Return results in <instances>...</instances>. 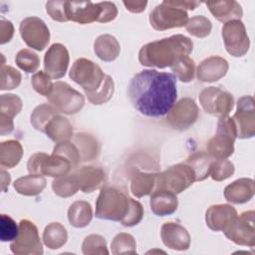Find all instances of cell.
Instances as JSON below:
<instances>
[{"instance_id": "6da1fadb", "label": "cell", "mask_w": 255, "mask_h": 255, "mask_svg": "<svg viewBox=\"0 0 255 255\" xmlns=\"http://www.w3.org/2000/svg\"><path fill=\"white\" fill-rule=\"evenodd\" d=\"M128 97L141 115L162 117L170 111L177 99L176 78L170 73L142 70L131 78Z\"/></svg>"}, {"instance_id": "7a4b0ae2", "label": "cell", "mask_w": 255, "mask_h": 255, "mask_svg": "<svg viewBox=\"0 0 255 255\" xmlns=\"http://www.w3.org/2000/svg\"><path fill=\"white\" fill-rule=\"evenodd\" d=\"M96 217L118 221L124 226L137 225L143 217L140 202L114 186H103L96 201Z\"/></svg>"}, {"instance_id": "3957f363", "label": "cell", "mask_w": 255, "mask_h": 255, "mask_svg": "<svg viewBox=\"0 0 255 255\" xmlns=\"http://www.w3.org/2000/svg\"><path fill=\"white\" fill-rule=\"evenodd\" d=\"M192 49V40L176 34L143 45L138 52V61L145 67L164 69L170 67L179 57L191 54Z\"/></svg>"}, {"instance_id": "277c9868", "label": "cell", "mask_w": 255, "mask_h": 255, "mask_svg": "<svg viewBox=\"0 0 255 255\" xmlns=\"http://www.w3.org/2000/svg\"><path fill=\"white\" fill-rule=\"evenodd\" d=\"M117 16L118 8L110 1L100 3L67 1L68 21L79 24H90L93 22L108 23L115 20Z\"/></svg>"}, {"instance_id": "5b68a950", "label": "cell", "mask_w": 255, "mask_h": 255, "mask_svg": "<svg viewBox=\"0 0 255 255\" xmlns=\"http://www.w3.org/2000/svg\"><path fill=\"white\" fill-rule=\"evenodd\" d=\"M194 181L195 175L191 167L185 162L177 163L157 172L155 189H165L178 194L191 186Z\"/></svg>"}, {"instance_id": "8992f818", "label": "cell", "mask_w": 255, "mask_h": 255, "mask_svg": "<svg viewBox=\"0 0 255 255\" xmlns=\"http://www.w3.org/2000/svg\"><path fill=\"white\" fill-rule=\"evenodd\" d=\"M47 99L59 113L65 115H75L85 105L84 96L69 84L61 81L54 83L53 89L47 96Z\"/></svg>"}, {"instance_id": "52a82bcc", "label": "cell", "mask_w": 255, "mask_h": 255, "mask_svg": "<svg viewBox=\"0 0 255 255\" xmlns=\"http://www.w3.org/2000/svg\"><path fill=\"white\" fill-rule=\"evenodd\" d=\"M69 76L83 88L85 94L97 91L106 77L99 65L86 58H79L74 62Z\"/></svg>"}, {"instance_id": "ba28073f", "label": "cell", "mask_w": 255, "mask_h": 255, "mask_svg": "<svg viewBox=\"0 0 255 255\" xmlns=\"http://www.w3.org/2000/svg\"><path fill=\"white\" fill-rule=\"evenodd\" d=\"M187 21V12L169 4L167 0H164L159 5L155 6L149 14L150 26L156 31L180 28L185 26Z\"/></svg>"}, {"instance_id": "9c48e42d", "label": "cell", "mask_w": 255, "mask_h": 255, "mask_svg": "<svg viewBox=\"0 0 255 255\" xmlns=\"http://www.w3.org/2000/svg\"><path fill=\"white\" fill-rule=\"evenodd\" d=\"M225 236L240 246H255V212L248 210L237 215L223 231Z\"/></svg>"}, {"instance_id": "30bf717a", "label": "cell", "mask_w": 255, "mask_h": 255, "mask_svg": "<svg viewBox=\"0 0 255 255\" xmlns=\"http://www.w3.org/2000/svg\"><path fill=\"white\" fill-rule=\"evenodd\" d=\"M10 249L17 255H41L43 246L37 226L28 219L19 222L18 236L11 241Z\"/></svg>"}, {"instance_id": "8fae6325", "label": "cell", "mask_w": 255, "mask_h": 255, "mask_svg": "<svg viewBox=\"0 0 255 255\" xmlns=\"http://www.w3.org/2000/svg\"><path fill=\"white\" fill-rule=\"evenodd\" d=\"M199 103L206 114L215 117H225L234 107L233 96L217 87L204 88L198 96Z\"/></svg>"}, {"instance_id": "7c38bea8", "label": "cell", "mask_w": 255, "mask_h": 255, "mask_svg": "<svg viewBox=\"0 0 255 255\" xmlns=\"http://www.w3.org/2000/svg\"><path fill=\"white\" fill-rule=\"evenodd\" d=\"M222 38L227 53L233 57H242L249 50L250 40L241 20L226 22L222 27Z\"/></svg>"}, {"instance_id": "4fadbf2b", "label": "cell", "mask_w": 255, "mask_h": 255, "mask_svg": "<svg viewBox=\"0 0 255 255\" xmlns=\"http://www.w3.org/2000/svg\"><path fill=\"white\" fill-rule=\"evenodd\" d=\"M25 44L37 51H43L50 42V31L46 23L35 16L23 19L19 26Z\"/></svg>"}, {"instance_id": "5bb4252c", "label": "cell", "mask_w": 255, "mask_h": 255, "mask_svg": "<svg viewBox=\"0 0 255 255\" xmlns=\"http://www.w3.org/2000/svg\"><path fill=\"white\" fill-rule=\"evenodd\" d=\"M232 121L236 128V136L245 139L255 134V108L251 96H243L237 102V110Z\"/></svg>"}, {"instance_id": "9a60e30c", "label": "cell", "mask_w": 255, "mask_h": 255, "mask_svg": "<svg viewBox=\"0 0 255 255\" xmlns=\"http://www.w3.org/2000/svg\"><path fill=\"white\" fill-rule=\"evenodd\" d=\"M198 115L195 102L190 98H182L166 114V122L173 129L185 130L197 121Z\"/></svg>"}, {"instance_id": "2e32d148", "label": "cell", "mask_w": 255, "mask_h": 255, "mask_svg": "<svg viewBox=\"0 0 255 255\" xmlns=\"http://www.w3.org/2000/svg\"><path fill=\"white\" fill-rule=\"evenodd\" d=\"M70 62L69 52L61 43L51 45L44 56V72L51 79H61L65 76Z\"/></svg>"}, {"instance_id": "e0dca14e", "label": "cell", "mask_w": 255, "mask_h": 255, "mask_svg": "<svg viewBox=\"0 0 255 255\" xmlns=\"http://www.w3.org/2000/svg\"><path fill=\"white\" fill-rule=\"evenodd\" d=\"M160 237L163 244L173 250L184 251L190 246L188 231L178 223L165 222L160 228Z\"/></svg>"}, {"instance_id": "ac0fdd59", "label": "cell", "mask_w": 255, "mask_h": 255, "mask_svg": "<svg viewBox=\"0 0 255 255\" xmlns=\"http://www.w3.org/2000/svg\"><path fill=\"white\" fill-rule=\"evenodd\" d=\"M228 68V62L224 58L210 56L198 65L196 77L202 83L216 82L226 75Z\"/></svg>"}, {"instance_id": "d6986e66", "label": "cell", "mask_w": 255, "mask_h": 255, "mask_svg": "<svg viewBox=\"0 0 255 255\" xmlns=\"http://www.w3.org/2000/svg\"><path fill=\"white\" fill-rule=\"evenodd\" d=\"M236 209L229 204H214L205 212V222L212 231H224L237 216Z\"/></svg>"}, {"instance_id": "ffe728a7", "label": "cell", "mask_w": 255, "mask_h": 255, "mask_svg": "<svg viewBox=\"0 0 255 255\" xmlns=\"http://www.w3.org/2000/svg\"><path fill=\"white\" fill-rule=\"evenodd\" d=\"M79 182L80 190L84 193H91L103 186L107 179L103 168L94 165H84L73 172Z\"/></svg>"}, {"instance_id": "44dd1931", "label": "cell", "mask_w": 255, "mask_h": 255, "mask_svg": "<svg viewBox=\"0 0 255 255\" xmlns=\"http://www.w3.org/2000/svg\"><path fill=\"white\" fill-rule=\"evenodd\" d=\"M255 183L251 178H239L224 188V197L233 204H243L252 199Z\"/></svg>"}, {"instance_id": "7402d4cb", "label": "cell", "mask_w": 255, "mask_h": 255, "mask_svg": "<svg viewBox=\"0 0 255 255\" xmlns=\"http://www.w3.org/2000/svg\"><path fill=\"white\" fill-rule=\"evenodd\" d=\"M150 209L157 216H166L174 213L178 206L176 194L165 189H154L150 195Z\"/></svg>"}, {"instance_id": "603a6c76", "label": "cell", "mask_w": 255, "mask_h": 255, "mask_svg": "<svg viewBox=\"0 0 255 255\" xmlns=\"http://www.w3.org/2000/svg\"><path fill=\"white\" fill-rule=\"evenodd\" d=\"M208 10L218 21L226 23L232 20H240L243 10L240 4L234 0L205 2Z\"/></svg>"}, {"instance_id": "cb8c5ba5", "label": "cell", "mask_w": 255, "mask_h": 255, "mask_svg": "<svg viewBox=\"0 0 255 255\" xmlns=\"http://www.w3.org/2000/svg\"><path fill=\"white\" fill-rule=\"evenodd\" d=\"M157 172H146L134 169L130 174V191L137 197H143L155 189Z\"/></svg>"}, {"instance_id": "d4e9b609", "label": "cell", "mask_w": 255, "mask_h": 255, "mask_svg": "<svg viewBox=\"0 0 255 255\" xmlns=\"http://www.w3.org/2000/svg\"><path fill=\"white\" fill-rule=\"evenodd\" d=\"M44 133L56 143L70 140L73 134V127L69 120L59 114L56 115L47 125Z\"/></svg>"}, {"instance_id": "484cf974", "label": "cell", "mask_w": 255, "mask_h": 255, "mask_svg": "<svg viewBox=\"0 0 255 255\" xmlns=\"http://www.w3.org/2000/svg\"><path fill=\"white\" fill-rule=\"evenodd\" d=\"M235 137L216 131V134L207 142V152L215 159L227 158L234 152Z\"/></svg>"}, {"instance_id": "4316f807", "label": "cell", "mask_w": 255, "mask_h": 255, "mask_svg": "<svg viewBox=\"0 0 255 255\" xmlns=\"http://www.w3.org/2000/svg\"><path fill=\"white\" fill-rule=\"evenodd\" d=\"M94 51L99 59L104 62L115 61L121 52L119 41L110 34L99 36L94 43Z\"/></svg>"}, {"instance_id": "83f0119b", "label": "cell", "mask_w": 255, "mask_h": 255, "mask_svg": "<svg viewBox=\"0 0 255 255\" xmlns=\"http://www.w3.org/2000/svg\"><path fill=\"white\" fill-rule=\"evenodd\" d=\"M73 142L79 150L81 161H92L99 156L100 144L91 133L78 132L73 136Z\"/></svg>"}, {"instance_id": "f1b7e54d", "label": "cell", "mask_w": 255, "mask_h": 255, "mask_svg": "<svg viewBox=\"0 0 255 255\" xmlns=\"http://www.w3.org/2000/svg\"><path fill=\"white\" fill-rule=\"evenodd\" d=\"M214 160L215 158L207 151H197L190 154L186 158L185 163L193 170L195 181H202L209 176Z\"/></svg>"}, {"instance_id": "f546056e", "label": "cell", "mask_w": 255, "mask_h": 255, "mask_svg": "<svg viewBox=\"0 0 255 255\" xmlns=\"http://www.w3.org/2000/svg\"><path fill=\"white\" fill-rule=\"evenodd\" d=\"M93 218V208L88 201L77 200L68 209V219L72 226L84 228L90 224Z\"/></svg>"}, {"instance_id": "4dcf8cb0", "label": "cell", "mask_w": 255, "mask_h": 255, "mask_svg": "<svg viewBox=\"0 0 255 255\" xmlns=\"http://www.w3.org/2000/svg\"><path fill=\"white\" fill-rule=\"evenodd\" d=\"M71 169H73L72 164L67 158L62 155L52 153L51 155H46L41 167V175L61 177L69 174Z\"/></svg>"}, {"instance_id": "1f68e13d", "label": "cell", "mask_w": 255, "mask_h": 255, "mask_svg": "<svg viewBox=\"0 0 255 255\" xmlns=\"http://www.w3.org/2000/svg\"><path fill=\"white\" fill-rule=\"evenodd\" d=\"M23 147L19 140L8 139L0 144V165L2 168H13L21 160Z\"/></svg>"}, {"instance_id": "d6a6232c", "label": "cell", "mask_w": 255, "mask_h": 255, "mask_svg": "<svg viewBox=\"0 0 255 255\" xmlns=\"http://www.w3.org/2000/svg\"><path fill=\"white\" fill-rule=\"evenodd\" d=\"M46 183V179L43 175L29 174L16 179L13 186L19 194L25 196H35L44 190Z\"/></svg>"}, {"instance_id": "836d02e7", "label": "cell", "mask_w": 255, "mask_h": 255, "mask_svg": "<svg viewBox=\"0 0 255 255\" xmlns=\"http://www.w3.org/2000/svg\"><path fill=\"white\" fill-rule=\"evenodd\" d=\"M68 239L67 229L60 222H52L48 224L43 232L44 244L50 249L61 248Z\"/></svg>"}, {"instance_id": "e575fe53", "label": "cell", "mask_w": 255, "mask_h": 255, "mask_svg": "<svg viewBox=\"0 0 255 255\" xmlns=\"http://www.w3.org/2000/svg\"><path fill=\"white\" fill-rule=\"evenodd\" d=\"M58 111L49 104H42L39 105L34 109V111L31 114L30 122L33 128L39 131L44 132L47 125L49 122L58 115Z\"/></svg>"}, {"instance_id": "d590c367", "label": "cell", "mask_w": 255, "mask_h": 255, "mask_svg": "<svg viewBox=\"0 0 255 255\" xmlns=\"http://www.w3.org/2000/svg\"><path fill=\"white\" fill-rule=\"evenodd\" d=\"M52 188L54 193L62 198L73 196L80 189L78 179L74 173L57 177L52 182Z\"/></svg>"}, {"instance_id": "8d00e7d4", "label": "cell", "mask_w": 255, "mask_h": 255, "mask_svg": "<svg viewBox=\"0 0 255 255\" xmlns=\"http://www.w3.org/2000/svg\"><path fill=\"white\" fill-rule=\"evenodd\" d=\"M171 72L182 83L191 82L194 79L195 63L188 56L179 57L171 66Z\"/></svg>"}, {"instance_id": "74e56055", "label": "cell", "mask_w": 255, "mask_h": 255, "mask_svg": "<svg viewBox=\"0 0 255 255\" xmlns=\"http://www.w3.org/2000/svg\"><path fill=\"white\" fill-rule=\"evenodd\" d=\"M22 100L14 94H3L0 97V117L13 120L22 110Z\"/></svg>"}, {"instance_id": "f35d334b", "label": "cell", "mask_w": 255, "mask_h": 255, "mask_svg": "<svg viewBox=\"0 0 255 255\" xmlns=\"http://www.w3.org/2000/svg\"><path fill=\"white\" fill-rule=\"evenodd\" d=\"M112 253L115 255L119 254H135L136 253V242L132 235L129 233L122 232L116 235L111 243Z\"/></svg>"}, {"instance_id": "ab89813d", "label": "cell", "mask_w": 255, "mask_h": 255, "mask_svg": "<svg viewBox=\"0 0 255 255\" xmlns=\"http://www.w3.org/2000/svg\"><path fill=\"white\" fill-rule=\"evenodd\" d=\"M114 91H115L114 80L110 75H106L102 86L97 91L86 94V96L93 105L98 106V105H103L109 102L114 95Z\"/></svg>"}, {"instance_id": "60d3db41", "label": "cell", "mask_w": 255, "mask_h": 255, "mask_svg": "<svg viewBox=\"0 0 255 255\" xmlns=\"http://www.w3.org/2000/svg\"><path fill=\"white\" fill-rule=\"evenodd\" d=\"M186 31L196 38L207 37L212 29V24L208 18L202 15H196L188 19L185 24Z\"/></svg>"}, {"instance_id": "b9f144b4", "label": "cell", "mask_w": 255, "mask_h": 255, "mask_svg": "<svg viewBox=\"0 0 255 255\" xmlns=\"http://www.w3.org/2000/svg\"><path fill=\"white\" fill-rule=\"evenodd\" d=\"M82 252L85 255H108L107 241L99 234H90L83 241Z\"/></svg>"}, {"instance_id": "7bdbcfd3", "label": "cell", "mask_w": 255, "mask_h": 255, "mask_svg": "<svg viewBox=\"0 0 255 255\" xmlns=\"http://www.w3.org/2000/svg\"><path fill=\"white\" fill-rule=\"evenodd\" d=\"M15 62L16 65L26 73H34L40 66L39 56L29 49L20 50L16 54Z\"/></svg>"}, {"instance_id": "ee69618b", "label": "cell", "mask_w": 255, "mask_h": 255, "mask_svg": "<svg viewBox=\"0 0 255 255\" xmlns=\"http://www.w3.org/2000/svg\"><path fill=\"white\" fill-rule=\"evenodd\" d=\"M53 153L62 155L65 158H67L71 162L73 169H76L79 163L81 162V156H80L79 150L75 145V143L70 140L57 143L53 149Z\"/></svg>"}, {"instance_id": "f6af8a7d", "label": "cell", "mask_w": 255, "mask_h": 255, "mask_svg": "<svg viewBox=\"0 0 255 255\" xmlns=\"http://www.w3.org/2000/svg\"><path fill=\"white\" fill-rule=\"evenodd\" d=\"M21 73L8 65H1V91H8L17 88L21 83Z\"/></svg>"}, {"instance_id": "bcb514c9", "label": "cell", "mask_w": 255, "mask_h": 255, "mask_svg": "<svg viewBox=\"0 0 255 255\" xmlns=\"http://www.w3.org/2000/svg\"><path fill=\"white\" fill-rule=\"evenodd\" d=\"M234 170V164L230 160L226 158H220L214 160L209 175L215 181H223L232 176Z\"/></svg>"}, {"instance_id": "7dc6e473", "label": "cell", "mask_w": 255, "mask_h": 255, "mask_svg": "<svg viewBox=\"0 0 255 255\" xmlns=\"http://www.w3.org/2000/svg\"><path fill=\"white\" fill-rule=\"evenodd\" d=\"M19 233V225L6 214H1L0 219V239L3 242L13 241Z\"/></svg>"}, {"instance_id": "c3c4849f", "label": "cell", "mask_w": 255, "mask_h": 255, "mask_svg": "<svg viewBox=\"0 0 255 255\" xmlns=\"http://www.w3.org/2000/svg\"><path fill=\"white\" fill-rule=\"evenodd\" d=\"M31 84L33 89L42 96H48L52 89L54 83H52L51 78L43 71L35 73L31 78Z\"/></svg>"}, {"instance_id": "681fc988", "label": "cell", "mask_w": 255, "mask_h": 255, "mask_svg": "<svg viewBox=\"0 0 255 255\" xmlns=\"http://www.w3.org/2000/svg\"><path fill=\"white\" fill-rule=\"evenodd\" d=\"M48 15L55 21L67 22V1H48L46 3Z\"/></svg>"}, {"instance_id": "f907efd6", "label": "cell", "mask_w": 255, "mask_h": 255, "mask_svg": "<svg viewBox=\"0 0 255 255\" xmlns=\"http://www.w3.org/2000/svg\"><path fill=\"white\" fill-rule=\"evenodd\" d=\"M46 155L45 152H36L30 156L27 162V169L30 174L41 175V167Z\"/></svg>"}, {"instance_id": "816d5d0a", "label": "cell", "mask_w": 255, "mask_h": 255, "mask_svg": "<svg viewBox=\"0 0 255 255\" xmlns=\"http://www.w3.org/2000/svg\"><path fill=\"white\" fill-rule=\"evenodd\" d=\"M14 35L13 24L5 19H1L0 22V44H5L9 42Z\"/></svg>"}, {"instance_id": "f5cc1de1", "label": "cell", "mask_w": 255, "mask_h": 255, "mask_svg": "<svg viewBox=\"0 0 255 255\" xmlns=\"http://www.w3.org/2000/svg\"><path fill=\"white\" fill-rule=\"evenodd\" d=\"M126 9L131 13L143 12L147 6V1H124Z\"/></svg>"}, {"instance_id": "db71d44e", "label": "cell", "mask_w": 255, "mask_h": 255, "mask_svg": "<svg viewBox=\"0 0 255 255\" xmlns=\"http://www.w3.org/2000/svg\"><path fill=\"white\" fill-rule=\"evenodd\" d=\"M169 4L181 8L183 10H194L195 8H197L201 2L198 1H174V0H167Z\"/></svg>"}, {"instance_id": "11a10c76", "label": "cell", "mask_w": 255, "mask_h": 255, "mask_svg": "<svg viewBox=\"0 0 255 255\" xmlns=\"http://www.w3.org/2000/svg\"><path fill=\"white\" fill-rule=\"evenodd\" d=\"M10 181H11L10 174L8 172H6L4 169H2L1 170V182H2V191L3 192L7 191Z\"/></svg>"}]
</instances>
